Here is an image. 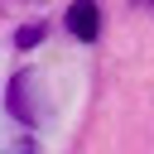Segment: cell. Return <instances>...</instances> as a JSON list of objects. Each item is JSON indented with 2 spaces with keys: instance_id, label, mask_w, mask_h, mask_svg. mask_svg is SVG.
<instances>
[{
  "instance_id": "cell-4",
  "label": "cell",
  "mask_w": 154,
  "mask_h": 154,
  "mask_svg": "<svg viewBox=\"0 0 154 154\" xmlns=\"http://www.w3.org/2000/svg\"><path fill=\"white\" fill-rule=\"evenodd\" d=\"M140 5H154V0H140Z\"/></svg>"
},
{
  "instance_id": "cell-3",
  "label": "cell",
  "mask_w": 154,
  "mask_h": 154,
  "mask_svg": "<svg viewBox=\"0 0 154 154\" xmlns=\"http://www.w3.org/2000/svg\"><path fill=\"white\" fill-rule=\"evenodd\" d=\"M14 154H38V149H34V144H19V149H14Z\"/></svg>"
},
{
  "instance_id": "cell-1",
  "label": "cell",
  "mask_w": 154,
  "mask_h": 154,
  "mask_svg": "<svg viewBox=\"0 0 154 154\" xmlns=\"http://www.w3.org/2000/svg\"><path fill=\"white\" fill-rule=\"evenodd\" d=\"M67 34L82 38V43H91V38L101 34V10H96V0H72V5H67Z\"/></svg>"
},
{
  "instance_id": "cell-2",
  "label": "cell",
  "mask_w": 154,
  "mask_h": 154,
  "mask_svg": "<svg viewBox=\"0 0 154 154\" xmlns=\"http://www.w3.org/2000/svg\"><path fill=\"white\" fill-rule=\"evenodd\" d=\"M38 38H43V24H24V29L14 34V48H34Z\"/></svg>"
}]
</instances>
